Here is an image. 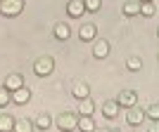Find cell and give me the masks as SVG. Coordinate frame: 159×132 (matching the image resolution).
I'll return each mask as SVG.
<instances>
[{
	"label": "cell",
	"instance_id": "1",
	"mask_svg": "<svg viewBox=\"0 0 159 132\" xmlns=\"http://www.w3.org/2000/svg\"><path fill=\"white\" fill-rule=\"evenodd\" d=\"M24 10V0H2L0 2V14L5 17H17Z\"/></svg>",
	"mask_w": 159,
	"mask_h": 132
},
{
	"label": "cell",
	"instance_id": "2",
	"mask_svg": "<svg viewBox=\"0 0 159 132\" xmlns=\"http://www.w3.org/2000/svg\"><path fill=\"white\" fill-rule=\"evenodd\" d=\"M52 68H55L52 57H40V59H36V64H33V71L38 73V76H50Z\"/></svg>",
	"mask_w": 159,
	"mask_h": 132
},
{
	"label": "cell",
	"instance_id": "3",
	"mask_svg": "<svg viewBox=\"0 0 159 132\" xmlns=\"http://www.w3.org/2000/svg\"><path fill=\"white\" fill-rule=\"evenodd\" d=\"M57 127H60L62 132H69V130H74V127H79V118H76L74 113H62L60 118H57Z\"/></svg>",
	"mask_w": 159,
	"mask_h": 132
},
{
	"label": "cell",
	"instance_id": "4",
	"mask_svg": "<svg viewBox=\"0 0 159 132\" xmlns=\"http://www.w3.org/2000/svg\"><path fill=\"white\" fill-rule=\"evenodd\" d=\"M116 101H119L121 109H133V106L138 104V94L133 92V90H124V92L116 97Z\"/></svg>",
	"mask_w": 159,
	"mask_h": 132
},
{
	"label": "cell",
	"instance_id": "5",
	"mask_svg": "<svg viewBox=\"0 0 159 132\" xmlns=\"http://www.w3.org/2000/svg\"><path fill=\"white\" fill-rule=\"evenodd\" d=\"M5 90H10V92H17V90H21V87H24V78H21L19 73H10V76H7L5 78Z\"/></svg>",
	"mask_w": 159,
	"mask_h": 132
},
{
	"label": "cell",
	"instance_id": "6",
	"mask_svg": "<svg viewBox=\"0 0 159 132\" xmlns=\"http://www.w3.org/2000/svg\"><path fill=\"white\" fill-rule=\"evenodd\" d=\"M143 120H145V111H140V109H135V106H133V109H128V113H126V123H128L131 127L140 125Z\"/></svg>",
	"mask_w": 159,
	"mask_h": 132
},
{
	"label": "cell",
	"instance_id": "7",
	"mask_svg": "<svg viewBox=\"0 0 159 132\" xmlns=\"http://www.w3.org/2000/svg\"><path fill=\"white\" fill-rule=\"evenodd\" d=\"M119 111H121V106H119V101H116V99H109V101H105V104H102V113H105V118H116V116H119Z\"/></svg>",
	"mask_w": 159,
	"mask_h": 132
},
{
	"label": "cell",
	"instance_id": "8",
	"mask_svg": "<svg viewBox=\"0 0 159 132\" xmlns=\"http://www.w3.org/2000/svg\"><path fill=\"white\" fill-rule=\"evenodd\" d=\"M83 12H86V2L83 0H69V5H66V14L69 17H81Z\"/></svg>",
	"mask_w": 159,
	"mask_h": 132
},
{
	"label": "cell",
	"instance_id": "9",
	"mask_svg": "<svg viewBox=\"0 0 159 132\" xmlns=\"http://www.w3.org/2000/svg\"><path fill=\"white\" fill-rule=\"evenodd\" d=\"M93 54L98 57V59H105L107 54H109V43H107V40H98L95 47H93Z\"/></svg>",
	"mask_w": 159,
	"mask_h": 132
},
{
	"label": "cell",
	"instance_id": "10",
	"mask_svg": "<svg viewBox=\"0 0 159 132\" xmlns=\"http://www.w3.org/2000/svg\"><path fill=\"white\" fill-rule=\"evenodd\" d=\"M71 92H74V97L81 101V99H88V97H90V87H88L86 83H76Z\"/></svg>",
	"mask_w": 159,
	"mask_h": 132
},
{
	"label": "cell",
	"instance_id": "11",
	"mask_svg": "<svg viewBox=\"0 0 159 132\" xmlns=\"http://www.w3.org/2000/svg\"><path fill=\"white\" fill-rule=\"evenodd\" d=\"M95 33H98V28L93 26V24H83L79 31V38L81 40H95Z\"/></svg>",
	"mask_w": 159,
	"mask_h": 132
},
{
	"label": "cell",
	"instance_id": "12",
	"mask_svg": "<svg viewBox=\"0 0 159 132\" xmlns=\"http://www.w3.org/2000/svg\"><path fill=\"white\" fill-rule=\"evenodd\" d=\"M79 130H81V132H95V120H93V116H81V118H79Z\"/></svg>",
	"mask_w": 159,
	"mask_h": 132
},
{
	"label": "cell",
	"instance_id": "13",
	"mask_svg": "<svg viewBox=\"0 0 159 132\" xmlns=\"http://www.w3.org/2000/svg\"><path fill=\"white\" fill-rule=\"evenodd\" d=\"M79 113H81V116H93V113H95V104H93V99H90V97H88V99H81Z\"/></svg>",
	"mask_w": 159,
	"mask_h": 132
},
{
	"label": "cell",
	"instance_id": "14",
	"mask_svg": "<svg viewBox=\"0 0 159 132\" xmlns=\"http://www.w3.org/2000/svg\"><path fill=\"white\" fill-rule=\"evenodd\" d=\"M29 99H31L29 87H21V90H17V92H12V101H14V104H26Z\"/></svg>",
	"mask_w": 159,
	"mask_h": 132
},
{
	"label": "cell",
	"instance_id": "15",
	"mask_svg": "<svg viewBox=\"0 0 159 132\" xmlns=\"http://www.w3.org/2000/svg\"><path fill=\"white\" fill-rule=\"evenodd\" d=\"M124 14H126V17L140 14V2H138V0H128V2H124Z\"/></svg>",
	"mask_w": 159,
	"mask_h": 132
},
{
	"label": "cell",
	"instance_id": "16",
	"mask_svg": "<svg viewBox=\"0 0 159 132\" xmlns=\"http://www.w3.org/2000/svg\"><path fill=\"white\" fill-rule=\"evenodd\" d=\"M69 35H71V28L66 24H57L55 26V38L57 40H69Z\"/></svg>",
	"mask_w": 159,
	"mask_h": 132
},
{
	"label": "cell",
	"instance_id": "17",
	"mask_svg": "<svg viewBox=\"0 0 159 132\" xmlns=\"http://www.w3.org/2000/svg\"><path fill=\"white\" fill-rule=\"evenodd\" d=\"M33 130V123L26 118H19V120H14V130L12 132H31Z\"/></svg>",
	"mask_w": 159,
	"mask_h": 132
},
{
	"label": "cell",
	"instance_id": "18",
	"mask_svg": "<svg viewBox=\"0 0 159 132\" xmlns=\"http://www.w3.org/2000/svg\"><path fill=\"white\" fill-rule=\"evenodd\" d=\"M14 130V118L12 116H0V132H12Z\"/></svg>",
	"mask_w": 159,
	"mask_h": 132
},
{
	"label": "cell",
	"instance_id": "19",
	"mask_svg": "<svg viewBox=\"0 0 159 132\" xmlns=\"http://www.w3.org/2000/svg\"><path fill=\"white\" fill-rule=\"evenodd\" d=\"M50 125H52V120H50L48 113H40L38 118H36V127H40V130H48Z\"/></svg>",
	"mask_w": 159,
	"mask_h": 132
},
{
	"label": "cell",
	"instance_id": "20",
	"mask_svg": "<svg viewBox=\"0 0 159 132\" xmlns=\"http://www.w3.org/2000/svg\"><path fill=\"white\" fill-rule=\"evenodd\" d=\"M154 12H157L154 2H140V14H143V17H152Z\"/></svg>",
	"mask_w": 159,
	"mask_h": 132
},
{
	"label": "cell",
	"instance_id": "21",
	"mask_svg": "<svg viewBox=\"0 0 159 132\" xmlns=\"http://www.w3.org/2000/svg\"><path fill=\"white\" fill-rule=\"evenodd\" d=\"M126 66H128V71H140L143 68V59L140 57H128Z\"/></svg>",
	"mask_w": 159,
	"mask_h": 132
},
{
	"label": "cell",
	"instance_id": "22",
	"mask_svg": "<svg viewBox=\"0 0 159 132\" xmlns=\"http://www.w3.org/2000/svg\"><path fill=\"white\" fill-rule=\"evenodd\" d=\"M145 118H150V120H159V104H150V106H147Z\"/></svg>",
	"mask_w": 159,
	"mask_h": 132
},
{
	"label": "cell",
	"instance_id": "23",
	"mask_svg": "<svg viewBox=\"0 0 159 132\" xmlns=\"http://www.w3.org/2000/svg\"><path fill=\"white\" fill-rule=\"evenodd\" d=\"M10 101H12V92H10V90H5V87H0V109H2V106H7Z\"/></svg>",
	"mask_w": 159,
	"mask_h": 132
},
{
	"label": "cell",
	"instance_id": "24",
	"mask_svg": "<svg viewBox=\"0 0 159 132\" xmlns=\"http://www.w3.org/2000/svg\"><path fill=\"white\" fill-rule=\"evenodd\" d=\"M83 2H86V12H98L102 0H83Z\"/></svg>",
	"mask_w": 159,
	"mask_h": 132
},
{
	"label": "cell",
	"instance_id": "25",
	"mask_svg": "<svg viewBox=\"0 0 159 132\" xmlns=\"http://www.w3.org/2000/svg\"><path fill=\"white\" fill-rule=\"evenodd\" d=\"M147 132H159V120H152L150 127H147Z\"/></svg>",
	"mask_w": 159,
	"mask_h": 132
},
{
	"label": "cell",
	"instance_id": "26",
	"mask_svg": "<svg viewBox=\"0 0 159 132\" xmlns=\"http://www.w3.org/2000/svg\"><path fill=\"white\" fill-rule=\"evenodd\" d=\"M95 132H109V130H107V127H102V130H98V127H95Z\"/></svg>",
	"mask_w": 159,
	"mask_h": 132
},
{
	"label": "cell",
	"instance_id": "27",
	"mask_svg": "<svg viewBox=\"0 0 159 132\" xmlns=\"http://www.w3.org/2000/svg\"><path fill=\"white\" fill-rule=\"evenodd\" d=\"M138 2H152V0H138Z\"/></svg>",
	"mask_w": 159,
	"mask_h": 132
},
{
	"label": "cell",
	"instance_id": "28",
	"mask_svg": "<svg viewBox=\"0 0 159 132\" xmlns=\"http://www.w3.org/2000/svg\"><path fill=\"white\" fill-rule=\"evenodd\" d=\"M157 38H159V28H157Z\"/></svg>",
	"mask_w": 159,
	"mask_h": 132
},
{
	"label": "cell",
	"instance_id": "29",
	"mask_svg": "<svg viewBox=\"0 0 159 132\" xmlns=\"http://www.w3.org/2000/svg\"><path fill=\"white\" fill-rule=\"evenodd\" d=\"M128 132H133V130H128Z\"/></svg>",
	"mask_w": 159,
	"mask_h": 132
}]
</instances>
